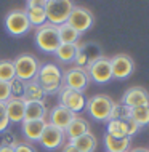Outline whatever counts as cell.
Here are the masks:
<instances>
[{"mask_svg": "<svg viewBox=\"0 0 149 152\" xmlns=\"http://www.w3.org/2000/svg\"><path fill=\"white\" fill-rule=\"evenodd\" d=\"M34 80L42 87L45 94H56L63 88V71L58 64L53 63L40 64V69Z\"/></svg>", "mask_w": 149, "mask_h": 152, "instance_id": "6da1fadb", "label": "cell"}, {"mask_svg": "<svg viewBox=\"0 0 149 152\" xmlns=\"http://www.w3.org/2000/svg\"><path fill=\"white\" fill-rule=\"evenodd\" d=\"M72 8H74V3L71 0H45L47 23L53 24L56 27L68 23Z\"/></svg>", "mask_w": 149, "mask_h": 152, "instance_id": "7a4b0ae2", "label": "cell"}, {"mask_svg": "<svg viewBox=\"0 0 149 152\" xmlns=\"http://www.w3.org/2000/svg\"><path fill=\"white\" fill-rule=\"evenodd\" d=\"M114 106V99L107 94H95L87 99V110L90 117L96 122H107L111 117V110Z\"/></svg>", "mask_w": 149, "mask_h": 152, "instance_id": "3957f363", "label": "cell"}, {"mask_svg": "<svg viewBox=\"0 0 149 152\" xmlns=\"http://www.w3.org/2000/svg\"><path fill=\"white\" fill-rule=\"evenodd\" d=\"M15 66V74L16 79L23 80V82H31L35 79L37 72L40 69V63L34 55H29V53H23V55L16 56L13 61Z\"/></svg>", "mask_w": 149, "mask_h": 152, "instance_id": "277c9868", "label": "cell"}, {"mask_svg": "<svg viewBox=\"0 0 149 152\" xmlns=\"http://www.w3.org/2000/svg\"><path fill=\"white\" fill-rule=\"evenodd\" d=\"M35 43L45 53H56V50L61 45L58 27L48 23L43 24L42 27H39L35 32Z\"/></svg>", "mask_w": 149, "mask_h": 152, "instance_id": "5b68a950", "label": "cell"}, {"mask_svg": "<svg viewBox=\"0 0 149 152\" xmlns=\"http://www.w3.org/2000/svg\"><path fill=\"white\" fill-rule=\"evenodd\" d=\"M103 55V50L99 47V43L96 42H84L80 45H77V53L76 58H74V63H76V67L80 69H88L95 61H98Z\"/></svg>", "mask_w": 149, "mask_h": 152, "instance_id": "8992f818", "label": "cell"}, {"mask_svg": "<svg viewBox=\"0 0 149 152\" xmlns=\"http://www.w3.org/2000/svg\"><path fill=\"white\" fill-rule=\"evenodd\" d=\"M31 23H29L24 10H13L5 16V29L13 37H23L31 31Z\"/></svg>", "mask_w": 149, "mask_h": 152, "instance_id": "52a82bcc", "label": "cell"}, {"mask_svg": "<svg viewBox=\"0 0 149 152\" xmlns=\"http://www.w3.org/2000/svg\"><path fill=\"white\" fill-rule=\"evenodd\" d=\"M88 83H90V77L85 69H80V67L74 66V67L63 72V87L69 88V90L84 93L85 88L88 87Z\"/></svg>", "mask_w": 149, "mask_h": 152, "instance_id": "ba28073f", "label": "cell"}, {"mask_svg": "<svg viewBox=\"0 0 149 152\" xmlns=\"http://www.w3.org/2000/svg\"><path fill=\"white\" fill-rule=\"evenodd\" d=\"M93 23H95V18H93L92 11L87 10V8H84V7H76L74 5L71 15H69V19H68L69 26L74 27V29L82 35L84 32L92 29Z\"/></svg>", "mask_w": 149, "mask_h": 152, "instance_id": "9c48e42d", "label": "cell"}, {"mask_svg": "<svg viewBox=\"0 0 149 152\" xmlns=\"http://www.w3.org/2000/svg\"><path fill=\"white\" fill-rule=\"evenodd\" d=\"M59 106L69 109L71 112H74L77 115V112H82L87 107V98L84 93L74 91V90L63 87L59 91Z\"/></svg>", "mask_w": 149, "mask_h": 152, "instance_id": "30bf717a", "label": "cell"}, {"mask_svg": "<svg viewBox=\"0 0 149 152\" xmlns=\"http://www.w3.org/2000/svg\"><path fill=\"white\" fill-rule=\"evenodd\" d=\"M87 72H88V77L90 80L95 82V83H107V82L112 80V69H111V59L106 58V56H101L98 61H95V63L90 66L88 69H87Z\"/></svg>", "mask_w": 149, "mask_h": 152, "instance_id": "8fae6325", "label": "cell"}, {"mask_svg": "<svg viewBox=\"0 0 149 152\" xmlns=\"http://www.w3.org/2000/svg\"><path fill=\"white\" fill-rule=\"evenodd\" d=\"M111 59V69H112V79L125 80L135 72V61L128 55H115Z\"/></svg>", "mask_w": 149, "mask_h": 152, "instance_id": "7c38bea8", "label": "cell"}, {"mask_svg": "<svg viewBox=\"0 0 149 152\" xmlns=\"http://www.w3.org/2000/svg\"><path fill=\"white\" fill-rule=\"evenodd\" d=\"M64 131L59 130L58 126L51 125V123H47V126H45L42 136H40L39 142L40 146L43 147V149H48V151H55V149H59V147H63L64 144Z\"/></svg>", "mask_w": 149, "mask_h": 152, "instance_id": "4fadbf2b", "label": "cell"}, {"mask_svg": "<svg viewBox=\"0 0 149 152\" xmlns=\"http://www.w3.org/2000/svg\"><path fill=\"white\" fill-rule=\"evenodd\" d=\"M26 13L31 26L42 27L43 24H47V11H45V0H29L26 3Z\"/></svg>", "mask_w": 149, "mask_h": 152, "instance_id": "5bb4252c", "label": "cell"}, {"mask_svg": "<svg viewBox=\"0 0 149 152\" xmlns=\"http://www.w3.org/2000/svg\"><path fill=\"white\" fill-rule=\"evenodd\" d=\"M120 102L123 106H127L128 109L139 107V106H148L149 104V93H148V90H144L141 87H131L123 93Z\"/></svg>", "mask_w": 149, "mask_h": 152, "instance_id": "9a60e30c", "label": "cell"}, {"mask_svg": "<svg viewBox=\"0 0 149 152\" xmlns=\"http://www.w3.org/2000/svg\"><path fill=\"white\" fill-rule=\"evenodd\" d=\"M77 115L74 112H71L69 109H66L63 107V106H55L51 110H50V122L48 123H51V125H55L58 126L59 130H66L69 125H71V122L76 118Z\"/></svg>", "mask_w": 149, "mask_h": 152, "instance_id": "2e32d148", "label": "cell"}, {"mask_svg": "<svg viewBox=\"0 0 149 152\" xmlns=\"http://www.w3.org/2000/svg\"><path fill=\"white\" fill-rule=\"evenodd\" d=\"M45 126H47V120H24L21 123L23 134L27 141H39Z\"/></svg>", "mask_w": 149, "mask_h": 152, "instance_id": "e0dca14e", "label": "cell"}, {"mask_svg": "<svg viewBox=\"0 0 149 152\" xmlns=\"http://www.w3.org/2000/svg\"><path fill=\"white\" fill-rule=\"evenodd\" d=\"M48 110L45 102L40 101H24V120H45ZM23 120V122H24Z\"/></svg>", "mask_w": 149, "mask_h": 152, "instance_id": "ac0fdd59", "label": "cell"}, {"mask_svg": "<svg viewBox=\"0 0 149 152\" xmlns=\"http://www.w3.org/2000/svg\"><path fill=\"white\" fill-rule=\"evenodd\" d=\"M87 133H90V125H88V122L82 117H76L71 122V125L64 130V136L68 138L69 141H74V139L84 136Z\"/></svg>", "mask_w": 149, "mask_h": 152, "instance_id": "d6986e66", "label": "cell"}, {"mask_svg": "<svg viewBox=\"0 0 149 152\" xmlns=\"http://www.w3.org/2000/svg\"><path fill=\"white\" fill-rule=\"evenodd\" d=\"M7 115L10 123H23L24 120V99H16L11 98L5 102Z\"/></svg>", "mask_w": 149, "mask_h": 152, "instance_id": "ffe728a7", "label": "cell"}, {"mask_svg": "<svg viewBox=\"0 0 149 152\" xmlns=\"http://www.w3.org/2000/svg\"><path fill=\"white\" fill-rule=\"evenodd\" d=\"M131 138H112L104 134V147L107 152H128Z\"/></svg>", "mask_w": 149, "mask_h": 152, "instance_id": "44dd1931", "label": "cell"}, {"mask_svg": "<svg viewBox=\"0 0 149 152\" xmlns=\"http://www.w3.org/2000/svg\"><path fill=\"white\" fill-rule=\"evenodd\" d=\"M45 98H47V94H45L42 87H40L35 80L26 82V91H24V98H23L24 101L26 102H31V101L45 102Z\"/></svg>", "mask_w": 149, "mask_h": 152, "instance_id": "7402d4cb", "label": "cell"}, {"mask_svg": "<svg viewBox=\"0 0 149 152\" xmlns=\"http://www.w3.org/2000/svg\"><path fill=\"white\" fill-rule=\"evenodd\" d=\"M58 34H59V40L61 43H69V45H77L79 40H80V34L71 27L68 23L58 26Z\"/></svg>", "mask_w": 149, "mask_h": 152, "instance_id": "603a6c76", "label": "cell"}, {"mask_svg": "<svg viewBox=\"0 0 149 152\" xmlns=\"http://www.w3.org/2000/svg\"><path fill=\"white\" fill-rule=\"evenodd\" d=\"M69 142H72V144L77 147L79 152H95V149H96V146H98L96 138H95L92 133H87L84 136L74 139V141H69Z\"/></svg>", "mask_w": 149, "mask_h": 152, "instance_id": "cb8c5ba5", "label": "cell"}, {"mask_svg": "<svg viewBox=\"0 0 149 152\" xmlns=\"http://www.w3.org/2000/svg\"><path fill=\"white\" fill-rule=\"evenodd\" d=\"M130 118L139 126V128H141V126H148L149 125V104L130 109Z\"/></svg>", "mask_w": 149, "mask_h": 152, "instance_id": "d4e9b609", "label": "cell"}, {"mask_svg": "<svg viewBox=\"0 0 149 152\" xmlns=\"http://www.w3.org/2000/svg\"><path fill=\"white\" fill-rule=\"evenodd\" d=\"M77 53V45H69V43H61L59 48L56 50V58L63 63H74Z\"/></svg>", "mask_w": 149, "mask_h": 152, "instance_id": "484cf974", "label": "cell"}, {"mask_svg": "<svg viewBox=\"0 0 149 152\" xmlns=\"http://www.w3.org/2000/svg\"><path fill=\"white\" fill-rule=\"evenodd\" d=\"M106 134L112 138H128L125 131V122L123 120H107L106 122Z\"/></svg>", "mask_w": 149, "mask_h": 152, "instance_id": "4316f807", "label": "cell"}, {"mask_svg": "<svg viewBox=\"0 0 149 152\" xmlns=\"http://www.w3.org/2000/svg\"><path fill=\"white\" fill-rule=\"evenodd\" d=\"M16 77L13 61H0V80L2 82H11Z\"/></svg>", "mask_w": 149, "mask_h": 152, "instance_id": "83f0119b", "label": "cell"}, {"mask_svg": "<svg viewBox=\"0 0 149 152\" xmlns=\"http://www.w3.org/2000/svg\"><path fill=\"white\" fill-rule=\"evenodd\" d=\"M128 117H130V109H128L127 106H123L122 102H115L114 101L109 120H125V118H128Z\"/></svg>", "mask_w": 149, "mask_h": 152, "instance_id": "f1b7e54d", "label": "cell"}, {"mask_svg": "<svg viewBox=\"0 0 149 152\" xmlns=\"http://www.w3.org/2000/svg\"><path fill=\"white\" fill-rule=\"evenodd\" d=\"M10 87H11V98H16V99H23L24 98V91H26V82L15 79L10 82Z\"/></svg>", "mask_w": 149, "mask_h": 152, "instance_id": "f546056e", "label": "cell"}, {"mask_svg": "<svg viewBox=\"0 0 149 152\" xmlns=\"http://www.w3.org/2000/svg\"><path fill=\"white\" fill-rule=\"evenodd\" d=\"M8 99H11V87L10 82H2L0 80V102H5Z\"/></svg>", "mask_w": 149, "mask_h": 152, "instance_id": "4dcf8cb0", "label": "cell"}, {"mask_svg": "<svg viewBox=\"0 0 149 152\" xmlns=\"http://www.w3.org/2000/svg\"><path fill=\"white\" fill-rule=\"evenodd\" d=\"M10 126V120H8V115H7V107L3 102H0V133L8 130Z\"/></svg>", "mask_w": 149, "mask_h": 152, "instance_id": "1f68e13d", "label": "cell"}, {"mask_svg": "<svg viewBox=\"0 0 149 152\" xmlns=\"http://www.w3.org/2000/svg\"><path fill=\"white\" fill-rule=\"evenodd\" d=\"M18 144V141L15 139V136L11 133H7V131H3V133H0V147L3 146H11L15 147Z\"/></svg>", "mask_w": 149, "mask_h": 152, "instance_id": "d6a6232c", "label": "cell"}, {"mask_svg": "<svg viewBox=\"0 0 149 152\" xmlns=\"http://www.w3.org/2000/svg\"><path fill=\"white\" fill-rule=\"evenodd\" d=\"M123 122H125V131H127V136H128V138L135 136V134L139 131V126L136 125V123H135L133 120H131L130 117H128V118H125Z\"/></svg>", "mask_w": 149, "mask_h": 152, "instance_id": "836d02e7", "label": "cell"}, {"mask_svg": "<svg viewBox=\"0 0 149 152\" xmlns=\"http://www.w3.org/2000/svg\"><path fill=\"white\" fill-rule=\"evenodd\" d=\"M15 152H35V149L29 142H18L15 146Z\"/></svg>", "mask_w": 149, "mask_h": 152, "instance_id": "e575fe53", "label": "cell"}, {"mask_svg": "<svg viewBox=\"0 0 149 152\" xmlns=\"http://www.w3.org/2000/svg\"><path fill=\"white\" fill-rule=\"evenodd\" d=\"M63 152H79L77 147L72 144V142H68L66 146H63Z\"/></svg>", "mask_w": 149, "mask_h": 152, "instance_id": "d590c367", "label": "cell"}, {"mask_svg": "<svg viewBox=\"0 0 149 152\" xmlns=\"http://www.w3.org/2000/svg\"><path fill=\"white\" fill-rule=\"evenodd\" d=\"M0 152H15V147H11V146H3V147H0Z\"/></svg>", "mask_w": 149, "mask_h": 152, "instance_id": "8d00e7d4", "label": "cell"}, {"mask_svg": "<svg viewBox=\"0 0 149 152\" xmlns=\"http://www.w3.org/2000/svg\"><path fill=\"white\" fill-rule=\"evenodd\" d=\"M128 152H149L148 149H144V147H138V149H133V151H128Z\"/></svg>", "mask_w": 149, "mask_h": 152, "instance_id": "74e56055", "label": "cell"}, {"mask_svg": "<svg viewBox=\"0 0 149 152\" xmlns=\"http://www.w3.org/2000/svg\"><path fill=\"white\" fill-rule=\"evenodd\" d=\"M148 151H149V149H148Z\"/></svg>", "mask_w": 149, "mask_h": 152, "instance_id": "f35d334b", "label": "cell"}]
</instances>
